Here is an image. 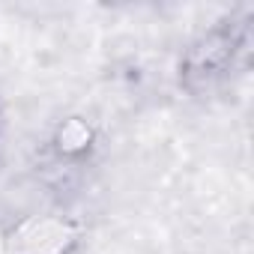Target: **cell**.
Segmentation results:
<instances>
[{
    "label": "cell",
    "instance_id": "1",
    "mask_svg": "<svg viewBox=\"0 0 254 254\" xmlns=\"http://www.w3.org/2000/svg\"><path fill=\"white\" fill-rule=\"evenodd\" d=\"M251 12H230L191 36L177 60V84L191 99H209L245 69L251 54Z\"/></svg>",
    "mask_w": 254,
    "mask_h": 254
},
{
    "label": "cell",
    "instance_id": "2",
    "mask_svg": "<svg viewBox=\"0 0 254 254\" xmlns=\"http://www.w3.org/2000/svg\"><path fill=\"white\" fill-rule=\"evenodd\" d=\"M99 141H102V132H99L96 120L81 111H72V114H63L60 120H54L51 132L45 138V159L54 168L81 171L93 162Z\"/></svg>",
    "mask_w": 254,
    "mask_h": 254
},
{
    "label": "cell",
    "instance_id": "3",
    "mask_svg": "<svg viewBox=\"0 0 254 254\" xmlns=\"http://www.w3.org/2000/svg\"><path fill=\"white\" fill-rule=\"evenodd\" d=\"M78 227L60 215H27L9 233V254H69L78 245Z\"/></svg>",
    "mask_w": 254,
    "mask_h": 254
},
{
    "label": "cell",
    "instance_id": "4",
    "mask_svg": "<svg viewBox=\"0 0 254 254\" xmlns=\"http://www.w3.org/2000/svg\"><path fill=\"white\" fill-rule=\"evenodd\" d=\"M3 141H6V111H3V102H0V153H3Z\"/></svg>",
    "mask_w": 254,
    "mask_h": 254
}]
</instances>
